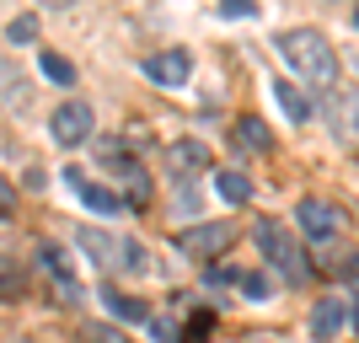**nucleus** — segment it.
Listing matches in <instances>:
<instances>
[{"label": "nucleus", "instance_id": "1", "mask_svg": "<svg viewBox=\"0 0 359 343\" xmlns=\"http://www.w3.org/2000/svg\"><path fill=\"white\" fill-rule=\"evenodd\" d=\"M279 54H285V60L295 65L311 86H332V81H338V54H332V43H327L316 27H290V32H279Z\"/></svg>", "mask_w": 359, "mask_h": 343}, {"label": "nucleus", "instance_id": "2", "mask_svg": "<svg viewBox=\"0 0 359 343\" xmlns=\"http://www.w3.org/2000/svg\"><path fill=\"white\" fill-rule=\"evenodd\" d=\"M257 253L269 257V269L279 274L285 284H306V279H311V263H306V253H300V241L290 236L279 220L257 225Z\"/></svg>", "mask_w": 359, "mask_h": 343}, {"label": "nucleus", "instance_id": "3", "mask_svg": "<svg viewBox=\"0 0 359 343\" xmlns=\"http://www.w3.org/2000/svg\"><path fill=\"white\" fill-rule=\"evenodd\" d=\"M236 241V231H231V220H204V225H194V231H182L177 236V247L194 263H210V257H220L225 247Z\"/></svg>", "mask_w": 359, "mask_h": 343}, {"label": "nucleus", "instance_id": "4", "mask_svg": "<svg viewBox=\"0 0 359 343\" xmlns=\"http://www.w3.org/2000/svg\"><path fill=\"white\" fill-rule=\"evenodd\" d=\"M48 129H54V140H60L65 150H75V145H86V140L97 135V113H91V102H65Z\"/></svg>", "mask_w": 359, "mask_h": 343}, {"label": "nucleus", "instance_id": "5", "mask_svg": "<svg viewBox=\"0 0 359 343\" xmlns=\"http://www.w3.org/2000/svg\"><path fill=\"white\" fill-rule=\"evenodd\" d=\"M145 75L156 86H182V81L194 75V54H188V48H161V54L145 60Z\"/></svg>", "mask_w": 359, "mask_h": 343}, {"label": "nucleus", "instance_id": "6", "mask_svg": "<svg viewBox=\"0 0 359 343\" xmlns=\"http://www.w3.org/2000/svg\"><path fill=\"white\" fill-rule=\"evenodd\" d=\"M102 166H107V172H118V177L129 182V199H135V204H145V199H150L145 166H140V161H135V156H129L123 145H102Z\"/></svg>", "mask_w": 359, "mask_h": 343}, {"label": "nucleus", "instance_id": "7", "mask_svg": "<svg viewBox=\"0 0 359 343\" xmlns=\"http://www.w3.org/2000/svg\"><path fill=\"white\" fill-rule=\"evenodd\" d=\"M327 123L344 145H359V91H332L327 97Z\"/></svg>", "mask_w": 359, "mask_h": 343}, {"label": "nucleus", "instance_id": "8", "mask_svg": "<svg viewBox=\"0 0 359 343\" xmlns=\"http://www.w3.org/2000/svg\"><path fill=\"white\" fill-rule=\"evenodd\" d=\"M295 220H300V231H306L311 241H332V236H338V209L322 204V199H300Z\"/></svg>", "mask_w": 359, "mask_h": 343}, {"label": "nucleus", "instance_id": "9", "mask_svg": "<svg viewBox=\"0 0 359 343\" xmlns=\"http://www.w3.org/2000/svg\"><path fill=\"white\" fill-rule=\"evenodd\" d=\"M344 322H348V300L344 295H322V300H316V311H311V338L332 343L338 332H344Z\"/></svg>", "mask_w": 359, "mask_h": 343}, {"label": "nucleus", "instance_id": "10", "mask_svg": "<svg viewBox=\"0 0 359 343\" xmlns=\"http://www.w3.org/2000/svg\"><path fill=\"white\" fill-rule=\"evenodd\" d=\"M65 177H70V188L75 194H81V204L91 209V215H107V220H113V215H123V199L113 194V188H97V182H86V172H65Z\"/></svg>", "mask_w": 359, "mask_h": 343}, {"label": "nucleus", "instance_id": "11", "mask_svg": "<svg viewBox=\"0 0 359 343\" xmlns=\"http://www.w3.org/2000/svg\"><path fill=\"white\" fill-rule=\"evenodd\" d=\"M102 306L113 316H118V322H150V306L140 295H123V290H113V284H102Z\"/></svg>", "mask_w": 359, "mask_h": 343}, {"label": "nucleus", "instance_id": "12", "mask_svg": "<svg viewBox=\"0 0 359 343\" xmlns=\"http://www.w3.org/2000/svg\"><path fill=\"white\" fill-rule=\"evenodd\" d=\"M273 102L285 107L290 123H306V119H311V97H306L295 81H273Z\"/></svg>", "mask_w": 359, "mask_h": 343}, {"label": "nucleus", "instance_id": "13", "mask_svg": "<svg viewBox=\"0 0 359 343\" xmlns=\"http://www.w3.org/2000/svg\"><path fill=\"white\" fill-rule=\"evenodd\" d=\"M75 241H81V253H91L97 257V263H113V257H118V241L113 236H102V231H97V225H81V231H75Z\"/></svg>", "mask_w": 359, "mask_h": 343}, {"label": "nucleus", "instance_id": "14", "mask_svg": "<svg viewBox=\"0 0 359 343\" xmlns=\"http://www.w3.org/2000/svg\"><path fill=\"white\" fill-rule=\"evenodd\" d=\"M172 166H177V172H204V166H210V145H204V140H177V145H172Z\"/></svg>", "mask_w": 359, "mask_h": 343}, {"label": "nucleus", "instance_id": "15", "mask_svg": "<svg viewBox=\"0 0 359 343\" xmlns=\"http://www.w3.org/2000/svg\"><path fill=\"white\" fill-rule=\"evenodd\" d=\"M215 194H220L225 204H247V199H252V182L241 177L236 166H225V172H215Z\"/></svg>", "mask_w": 359, "mask_h": 343}, {"label": "nucleus", "instance_id": "16", "mask_svg": "<svg viewBox=\"0 0 359 343\" xmlns=\"http://www.w3.org/2000/svg\"><path fill=\"white\" fill-rule=\"evenodd\" d=\"M236 140H241L247 150H257V156H269V150H273V135H269V123H263V119H252V113H247V119L236 123Z\"/></svg>", "mask_w": 359, "mask_h": 343}, {"label": "nucleus", "instance_id": "17", "mask_svg": "<svg viewBox=\"0 0 359 343\" xmlns=\"http://www.w3.org/2000/svg\"><path fill=\"white\" fill-rule=\"evenodd\" d=\"M27 290V269L16 257H0V295H22Z\"/></svg>", "mask_w": 359, "mask_h": 343}, {"label": "nucleus", "instance_id": "18", "mask_svg": "<svg viewBox=\"0 0 359 343\" xmlns=\"http://www.w3.org/2000/svg\"><path fill=\"white\" fill-rule=\"evenodd\" d=\"M118 257H123V269L129 274H150V253H145V241H118Z\"/></svg>", "mask_w": 359, "mask_h": 343}, {"label": "nucleus", "instance_id": "19", "mask_svg": "<svg viewBox=\"0 0 359 343\" xmlns=\"http://www.w3.org/2000/svg\"><path fill=\"white\" fill-rule=\"evenodd\" d=\"M38 65H43V75H48V81H60V86H70V81H75V65L60 60L54 48H43V60H38Z\"/></svg>", "mask_w": 359, "mask_h": 343}, {"label": "nucleus", "instance_id": "20", "mask_svg": "<svg viewBox=\"0 0 359 343\" xmlns=\"http://www.w3.org/2000/svg\"><path fill=\"white\" fill-rule=\"evenodd\" d=\"M81 343H129L118 328H107V322H86L81 328Z\"/></svg>", "mask_w": 359, "mask_h": 343}, {"label": "nucleus", "instance_id": "21", "mask_svg": "<svg viewBox=\"0 0 359 343\" xmlns=\"http://www.w3.org/2000/svg\"><path fill=\"white\" fill-rule=\"evenodd\" d=\"M220 16L225 22H247V16H257V0H220Z\"/></svg>", "mask_w": 359, "mask_h": 343}, {"label": "nucleus", "instance_id": "22", "mask_svg": "<svg viewBox=\"0 0 359 343\" xmlns=\"http://www.w3.org/2000/svg\"><path fill=\"white\" fill-rule=\"evenodd\" d=\"M6 32H11V43H32V38H38V16H16Z\"/></svg>", "mask_w": 359, "mask_h": 343}, {"label": "nucleus", "instance_id": "23", "mask_svg": "<svg viewBox=\"0 0 359 343\" xmlns=\"http://www.w3.org/2000/svg\"><path fill=\"white\" fill-rule=\"evenodd\" d=\"M11 215H16V188H11L6 177H0V225L11 220Z\"/></svg>", "mask_w": 359, "mask_h": 343}, {"label": "nucleus", "instance_id": "24", "mask_svg": "<svg viewBox=\"0 0 359 343\" xmlns=\"http://www.w3.org/2000/svg\"><path fill=\"white\" fill-rule=\"evenodd\" d=\"M241 290H247L252 300H263L269 295V279H263V274H241Z\"/></svg>", "mask_w": 359, "mask_h": 343}, {"label": "nucleus", "instance_id": "25", "mask_svg": "<svg viewBox=\"0 0 359 343\" xmlns=\"http://www.w3.org/2000/svg\"><path fill=\"white\" fill-rule=\"evenodd\" d=\"M150 332H156V338H161V343H177V332H172V322H150Z\"/></svg>", "mask_w": 359, "mask_h": 343}, {"label": "nucleus", "instance_id": "26", "mask_svg": "<svg viewBox=\"0 0 359 343\" xmlns=\"http://www.w3.org/2000/svg\"><path fill=\"white\" fill-rule=\"evenodd\" d=\"M344 274H348V279L359 284V257H344Z\"/></svg>", "mask_w": 359, "mask_h": 343}, {"label": "nucleus", "instance_id": "27", "mask_svg": "<svg viewBox=\"0 0 359 343\" xmlns=\"http://www.w3.org/2000/svg\"><path fill=\"white\" fill-rule=\"evenodd\" d=\"M252 343H285V338H252Z\"/></svg>", "mask_w": 359, "mask_h": 343}, {"label": "nucleus", "instance_id": "28", "mask_svg": "<svg viewBox=\"0 0 359 343\" xmlns=\"http://www.w3.org/2000/svg\"><path fill=\"white\" fill-rule=\"evenodd\" d=\"M188 343H204V338H188Z\"/></svg>", "mask_w": 359, "mask_h": 343}, {"label": "nucleus", "instance_id": "29", "mask_svg": "<svg viewBox=\"0 0 359 343\" xmlns=\"http://www.w3.org/2000/svg\"><path fill=\"white\" fill-rule=\"evenodd\" d=\"M354 27H359V11H354Z\"/></svg>", "mask_w": 359, "mask_h": 343}]
</instances>
